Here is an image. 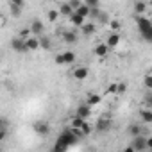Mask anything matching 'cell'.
Returning <instances> with one entry per match:
<instances>
[{
	"instance_id": "obj_30",
	"label": "cell",
	"mask_w": 152,
	"mask_h": 152,
	"mask_svg": "<svg viewBox=\"0 0 152 152\" xmlns=\"http://www.w3.org/2000/svg\"><path fill=\"white\" fill-rule=\"evenodd\" d=\"M125 90H127L125 83H116V95H122V93H125Z\"/></svg>"
},
{
	"instance_id": "obj_6",
	"label": "cell",
	"mask_w": 152,
	"mask_h": 152,
	"mask_svg": "<svg viewBox=\"0 0 152 152\" xmlns=\"http://www.w3.org/2000/svg\"><path fill=\"white\" fill-rule=\"evenodd\" d=\"M111 127H113V120H111L109 116H100V118L97 120V124H95V129H97L99 132H107Z\"/></svg>"
},
{
	"instance_id": "obj_36",
	"label": "cell",
	"mask_w": 152,
	"mask_h": 152,
	"mask_svg": "<svg viewBox=\"0 0 152 152\" xmlns=\"http://www.w3.org/2000/svg\"><path fill=\"white\" fill-rule=\"evenodd\" d=\"M9 4H15V6L23 7V6H25V0H9Z\"/></svg>"
},
{
	"instance_id": "obj_14",
	"label": "cell",
	"mask_w": 152,
	"mask_h": 152,
	"mask_svg": "<svg viewBox=\"0 0 152 152\" xmlns=\"http://www.w3.org/2000/svg\"><path fill=\"white\" fill-rule=\"evenodd\" d=\"M68 18H70V23H72L73 27H81V25H83V23L86 22V18H84V16L77 15V13H75V11H73V13H72V15H70Z\"/></svg>"
},
{
	"instance_id": "obj_33",
	"label": "cell",
	"mask_w": 152,
	"mask_h": 152,
	"mask_svg": "<svg viewBox=\"0 0 152 152\" xmlns=\"http://www.w3.org/2000/svg\"><path fill=\"white\" fill-rule=\"evenodd\" d=\"M145 86H147L148 90L152 88V77H150V73H147V75H145Z\"/></svg>"
},
{
	"instance_id": "obj_37",
	"label": "cell",
	"mask_w": 152,
	"mask_h": 152,
	"mask_svg": "<svg viewBox=\"0 0 152 152\" xmlns=\"http://www.w3.org/2000/svg\"><path fill=\"white\" fill-rule=\"evenodd\" d=\"M29 36H31V31H29V29H23V31L20 32V38H23V39L29 38Z\"/></svg>"
},
{
	"instance_id": "obj_3",
	"label": "cell",
	"mask_w": 152,
	"mask_h": 152,
	"mask_svg": "<svg viewBox=\"0 0 152 152\" xmlns=\"http://www.w3.org/2000/svg\"><path fill=\"white\" fill-rule=\"evenodd\" d=\"M148 148V140L145 134H138V136H132V141H131V147L127 148V152H143Z\"/></svg>"
},
{
	"instance_id": "obj_21",
	"label": "cell",
	"mask_w": 152,
	"mask_h": 152,
	"mask_svg": "<svg viewBox=\"0 0 152 152\" xmlns=\"http://www.w3.org/2000/svg\"><path fill=\"white\" fill-rule=\"evenodd\" d=\"M75 13L81 15V16H84V18H88V15H90V7H88L86 4H81L77 9H75Z\"/></svg>"
},
{
	"instance_id": "obj_11",
	"label": "cell",
	"mask_w": 152,
	"mask_h": 152,
	"mask_svg": "<svg viewBox=\"0 0 152 152\" xmlns=\"http://www.w3.org/2000/svg\"><path fill=\"white\" fill-rule=\"evenodd\" d=\"M90 115H91V106H90V104H81V106L77 107V111H75V116L84 118V120H88Z\"/></svg>"
},
{
	"instance_id": "obj_24",
	"label": "cell",
	"mask_w": 152,
	"mask_h": 152,
	"mask_svg": "<svg viewBox=\"0 0 152 152\" xmlns=\"http://www.w3.org/2000/svg\"><path fill=\"white\" fill-rule=\"evenodd\" d=\"M22 9H23V7H20V6H15V4H9V11H11V15H13L15 18H18V16L22 15Z\"/></svg>"
},
{
	"instance_id": "obj_13",
	"label": "cell",
	"mask_w": 152,
	"mask_h": 152,
	"mask_svg": "<svg viewBox=\"0 0 152 152\" xmlns=\"http://www.w3.org/2000/svg\"><path fill=\"white\" fill-rule=\"evenodd\" d=\"M25 43H27V48H29V52H34V50H38L39 48V41H38V36H29V38H25Z\"/></svg>"
},
{
	"instance_id": "obj_2",
	"label": "cell",
	"mask_w": 152,
	"mask_h": 152,
	"mask_svg": "<svg viewBox=\"0 0 152 152\" xmlns=\"http://www.w3.org/2000/svg\"><path fill=\"white\" fill-rule=\"evenodd\" d=\"M136 23H138V31H140L141 38H143L147 43H150V41H152V23H150V20L145 18V16L136 15Z\"/></svg>"
},
{
	"instance_id": "obj_16",
	"label": "cell",
	"mask_w": 152,
	"mask_h": 152,
	"mask_svg": "<svg viewBox=\"0 0 152 152\" xmlns=\"http://www.w3.org/2000/svg\"><path fill=\"white\" fill-rule=\"evenodd\" d=\"M118 43H120V34L115 31V32H111V34H109V38H107L106 45H107L109 48H115V47H118Z\"/></svg>"
},
{
	"instance_id": "obj_29",
	"label": "cell",
	"mask_w": 152,
	"mask_h": 152,
	"mask_svg": "<svg viewBox=\"0 0 152 152\" xmlns=\"http://www.w3.org/2000/svg\"><path fill=\"white\" fill-rule=\"evenodd\" d=\"M9 118L7 116H0V129H9Z\"/></svg>"
},
{
	"instance_id": "obj_12",
	"label": "cell",
	"mask_w": 152,
	"mask_h": 152,
	"mask_svg": "<svg viewBox=\"0 0 152 152\" xmlns=\"http://www.w3.org/2000/svg\"><path fill=\"white\" fill-rule=\"evenodd\" d=\"M61 38H63V41H64V43H77L79 34L75 32V31H64V32L61 34Z\"/></svg>"
},
{
	"instance_id": "obj_28",
	"label": "cell",
	"mask_w": 152,
	"mask_h": 152,
	"mask_svg": "<svg viewBox=\"0 0 152 152\" xmlns=\"http://www.w3.org/2000/svg\"><path fill=\"white\" fill-rule=\"evenodd\" d=\"M79 131H81V132H83V136H86V134H90V132H91V127H90V125H88V122H86V120H84V122H83V125H81V129H79Z\"/></svg>"
},
{
	"instance_id": "obj_22",
	"label": "cell",
	"mask_w": 152,
	"mask_h": 152,
	"mask_svg": "<svg viewBox=\"0 0 152 152\" xmlns=\"http://www.w3.org/2000/svg\"><path fill=\"white\" fill-rule=\"evenodd\" d=\"M100 100H102V97H100V95H97V93H90V97H88V102H86V104H90V106H97Z\"/></svg>"
},
{
	"instance_id": "obj_31",
	"label": "cell",
	"mask_w": 152,
	"mask_h": 152,
	"mask_svg": "<svg viewBox=\"0 0 152 152\" xmlns=\"http://www.w3.org/2000/svg\"><path fill=\"white\" fill-rule=\"evenodd\" d=\"M84 4L88 7H99L100 6V0H84Z\"/></svg>"
},
{
	"instance_id": "obj_27",
	"label": "cell",
	"mask_w": 152,
	"mask_h": 152,
	"mask_svg": "<svg viewBox=\"0 0 152 152\" xmlns=\"http://www.w3.org/2000/svg\"><path fill=\"white\" fill-rule=\"evenodd\" d=\"M47 18H48L50 22H56V20L59 18V11H57V9H52V11H48V15H47Z\"/></svg>"
},
{
	"instance_id": "obj_1",
	"label": "cell",
	"mask_w": 152,
	"mask_h": 152,
	"mask_svg": "<svg viewBox=\"0 0 152 152\" xmlns=\"http://www.w3.org/2000/svg\"><path fill=\"white\" fill-rule=\"evenodd\" d=\"M77 140H79V138L73 134L72 129H64V131L57 136L56 145H54V150H56V152H64V150H68L72 145H75V141H77Z\"/></svg>"
},
{
	"instance_id": "obj_17",
	"label": "cell",
	"mask_w": 152,
	"mask_h": 152,
	"mask_svg": "<svg viewBox=\"0 0 152 152\" xmlns=\"http://www.w3.org/2000/svg\"><path fill=\"white\" fill-rule=\"evenodd\" d=\"M93 52H95V56H97V57H106V56H107V52H109V47H107L106 43H99V45L93 48Z\"/></svg>"
},
{
	"instance_id": "obj_19",
	"label": "cell",
	"mask_w": 152,
	"mask_h": 152,
	"mask_svg": "<svg viewBox=\"0 0 152 152\" xmlns=\"http://www.w3.org/2000/svg\"><path fill=\"white\" fill-rule=\"evenodd\" d=\"M57 11H59V15H63V16H70V15L73 13V7H72L68 2H63V4L59 6V9H57Z\"/></svg>"
},
{
	"instance_id": "obj_4",
	"label": "cell",
	"mask_w": 152,
	"mask_h": 152,
	"mask_svg": "<svg viewBox=\"0 0 152 152\" xmlns=\"http://www.w3.org/2000/svg\"><path fill=\"white\" fill-rule=\"evenodd\" d=\"M11 48H13L16 54H25V52H29L25 39H23V38H20V36H16V38H13V39H11Z\"/></svg>"
},
{
	"instance_id": "obj_10",
	"label": "cell",
	"mask_w": 152,
	"mask_h": 152,
	"mask_svg": "<svg viewBox=\"0 0 152 152\" xmlns=\"http://www.w3.org/2000/svg\"><path fill=\"white\" fill-rule=\"evenodd\" d=\"M88 73H90L88 66H77V68L73 70V79L75 81H84L88 77Z\"/></svg>"
},
{
	"instance_id": "obj_9",
	"label": "cell",
	"mask_w": 152,
	"mask_h": 152,
	"mask_svg": "<svg viewBox=\"0 0 152 152\" xmlns=\"http://www.w3.org/2000/svg\"><path fill=\"white\" fill-rule=\"evenodd\" d=\"M127 132L131 134V138H132V136H138V134H145V136H147V131H145V127H143L141 124H138V122H132V124H129V129H127Z\"/></svg>"
},
{
	"instance_id": "obj_26",
	"label": "cell",
	"mask_w": 152,
	"mask_h": 152,
	"mask_svg": "<svg viewBox=\"0 0 152 152\" xmlns=\"http://www.w3.org/2000/svg\"><path fill=\"white\" fill-rule=\"evenodd\" d=\"M83 122H84V118H79V116H75V118L72 120V129H81Z\"/></svg>"
},
{
	"instance_id": "obj_38",
	"label": "cell",
	"mask_w": 152,
	"mask_h": 152,
	"mask_svg": "<svg viewBox=\"0 0 152 152\" xmlns=\"http://www.w3.org/2000/svg\"><path fill=\"white\" fill-rule=\"evenodd\" d=\"M109 93H113V95H116V83H113L111 86H109V90H107Z\"/></svg>"
},
{
	"instance_id": "obj_8",
	"label": "cell",
	"mask_w": 152,
	"mask_h": 152,
	"mask_svg": "<svg viewBox=\"0 0 152 152\" xmlns=\"http://www.w3.org/2000/svg\"><path fill=\"white\" fill-rule=\"evenodd\" d=\"M29 31H31V34H32V36H41V34L45 32V25H43V22H41V20H32V22H31Z\"/></svg>"
},
{
	"instance_id": "obj_34",
	"label": "cell",
	"mask_w": 152,
	"mask_h": 152,
	"mask_svg": "<svg viewBox=\"0 0 152 152\" xmlns=\"http://www.w3.org/2000/svg\"><path fill=\"white\" fill-rule=\"evenodd\" d=\"M7 132H9V129H0V141H4L7 138Z\"/></svg>"
},
{
	"instance_id": "obj_5",
	"label": "cell",
	"mask_w": 152,
	"mask_h": 152,
	"mask_svg": "<svg viewBox=\"0 0 152 152\" xmlns=\"http://www.w3.org/2000/svg\"><path fill=\"white\" fill-rule=\"evenodd\" d=\"M75 63V54L73 52H61L56 56V64L63 66V64H72Z\"/></svg>"
},
{
	"instance_id": "obj_15",
	"label": "cell",
	"mask_w": 152,
	"mask_h": 152,
	"mask_svg": "<svg viewBox=\"0 0 152 152\" xmlns=\"http://www.w3.org/2000/svg\"><path fill=\"white\" fill-rule=\"evenodd\" d=\"M95 31H97V23L93 22V23H83L81 25V32L84 34V36H91V34H95Z\"/></svg>"
},
{
	"instance_id": "obj_35",
	"label": "cell",
	"mask_w": 152,
	"mask_h": 152,
	"mask_svg": "<svg viewBox=\"0 0 152 152\" xmlns=\"http://www.w3.org/2000/svg\"><path fill=\"white\" fill-rule=\"evenodd\" d=\"M68 4H70V6L73 7V11H75V9H77V7L81 6V0H70V2H68Z\"/></svg>"
},
{
	"instance_id": "obj_20",
	"label": "cell",
	"mask_w": 152,
	"mask_h": 152,
	"mask_svg": "<svg viewBox=\"0 0 152 152\" xmlns=\"http://www.w3.org/2000/svg\"><path fill=\"white\" fill-rule=\"evenodd\" d=\"M145 11H147V4L143 2V0H136V2H134V13L136 15H141Z\"/></svg>"
},
{
	"instance_id": "obj_23",
	"label": "cell",
	"mask_w": 152,
	"mask_h": 152,
	"mask_svg": "<svg viewBox=\"0 0 152 152\" xmlns=\"http://www.w3.org/2000/svg\"><path fill=\"white\" fill-rule=\"evenodd\" d=\"M141 120H143V124H152V111L150 109H143L141 111Z\"/></svg>"
},
{
	"instance_id": "obj_25",
	"label": "cell",
	"mask_w": 152,
	"mask_h": 152,
	"mask_svg": "<svg viewBox=\"0 0 152 152\" xmlns=\"http://www.w3.org/2000/svg\"><path fill=\"white\" fill-rule=\"evenodd\" d=\"M107 22H109V16H107L104 11H100V13H99V16L95 18V23H107Z\"/></svg>"
},
{
	"instance_id": "obj_7",
	"label": "cell",
	"mask_w": 152,
	"mask_h": 152,
	"mask_svg": "<svg viewBox=\"0 0 152 152\" xmlns=\"http://www.w3.org/2000/svg\"><path fill=\"white\" fill-rule=\"evenodd\" d=\"M32 131L38 134V136H47L50 132V125L45 122V120H38L32 124Z\"/></svg>"
},
{
	"instance_id": "obj_18",
	"label": "cell",
	"mask_w": 152,
	"mask_h": 152,
	"mask_svg": "<svg viewBox=\"0 0 152 152\" xmlns=\"http://www.w3.org/2000/svg\"><path fill=\"white\" fill-rule=\"evenodd\" d=\"M38 41H39V48H43V50H50V47H52L50 38H47L45 34H41V36H38Z\"/></svg>"
},
{
	"instance_id": "obj_32",
	"label": "cell",
	"mask_w": 152,
	"mask_h": 152,
	"mask_svg": "<svg viewBox=\"0 0 152 152\" xmlns=\"http://www.w3.org/2000/svg\"><path fill=\"white\" fill-rule=\"evenodd\" d=\"M107 23H109V27H111L113 31H118V29H120V22H118V20H109Z\"/></svg>"
}]
</instances>
